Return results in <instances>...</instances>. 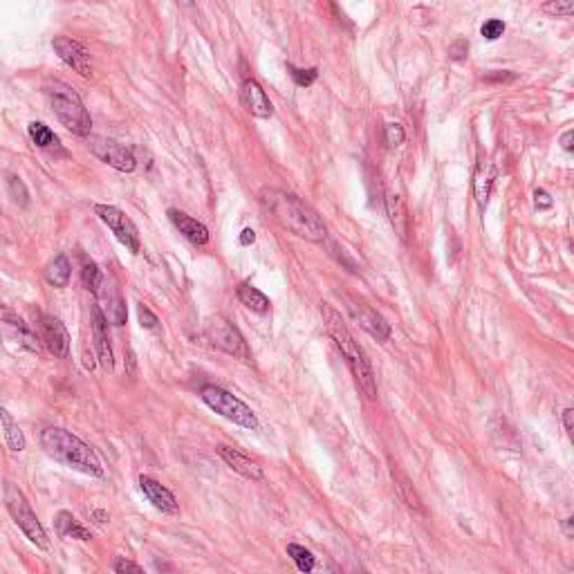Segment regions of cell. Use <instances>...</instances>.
Masks as SVG:
<instances>
[{"label":"cell","instance_id":"6da1fadb","mask_svg":"<svg viewBox=\"0 0 574 574\" xmlns=\"http://www.w3.org/2000/svg\"><path fill=\"white\" fill-rule=\"evenodd\" d=\"M263 204L269 209V213L274 216V220L285 227L287 232L296 234L312 243H321L328 236V229L319 218L315 209H310L303 200H299L296 195L278 191V189H267L263 191Z\"/></svg>","mask_w":574,"mask_h":574},{"label":"cell","instance_id":"7a4b0ae2","mask_svg":"<svg viewBox=\"0 0 574 574\" xmlns=\"http://www.w3.org/2000/svg\"><path fill=\"white\" fill-rule=\"evenodd\" d=\"M321 315H323V323H326V328H328V335L337 343V348L341 350L343 357H346V363L352 370V377L357 382L359 391L366 395L368 400H375L377 398V382H375L370 361L366 359V354H363V350L359 348V343L354 341V337L350 335V330L346 323H343L341 315L330 303H321Z\"/></svg>","mask_w":574,"mask_h":574},{"label":"cell","instance_id":"3957f363","mask_svg":"<svg viewBox=\"0 0 574 574\" xmlns=\"http://www.w3.org/2000/svg\"><path fill=\"white\" fill-rule=\"evenodd\" d=\"M40 444H43L45 453L50 458H54L56 462L66 465L70 469H77L81 474L103 478V467L99 462V455L95 453V448L83 442L81 437L72 435L70 431L50 426V429L40 433Z\"/></svg>","mask_w":574,"mask_h":574},{"label":"cell","instance_id":"277c9868","mask_svg":"<svg viewBox=\"0 0 574 574\" xmlns=\"http://www.w3.org/2000/svg\"><path fill=\"white\" fill-rule=\"evenodd\" d=\"M45 95L59 121L63 123L70 133L79 135V137H88L92 130V119L86 106H83L79 92L63 81H50L45 86Z\"/></svg>","mask_w":574,"mask_h":574},{"label":"cell","instance_id":"5b68a950","mask_svg":"<svg viewBox=\"0 0 574 574\" xmlns=\"http://www.w3.org/2000/svg\"><path fill=\"white\" fill-rule=\"evenodd\" d=\"M5 507L9 511V516L14 518V523L23 529V534L34 543L36 547L40 550H47L50 547V541H47V534L43 525H40L38 516L34 514V509L29 507L25 494L20 492V489L14 485V483H7L5 485Z\"/></svg>","mask_w":574,"mask_h":574},{"label":"cell","instance_id":"8992f818","mask_svg":"<svg viewBox=\"0 0 574 574\" xmlns=\"http://www.w3.org/2000/svg\"><path fill=\"white\" fill-rule=\"evenodd\" d=\"M200 398L209 409L216 411L218 415L227 417L229 422H234V424L243 426V429H249V431L258 429L256 413L249 409L243 400H238L236 395L220 388V386H204V388L200 391Z\"/></svg>","mask_w":574,"mask_h":574},{"label":"cell","instance_id":"52a82bcc","mask_svg":"<svg viewBox=\"0 0 574 574\" xmlns=\"http://www.w3.org/2000/svg\"><path fill=\"white\" fill-rule=\"evenodd\" d=\"M206 337L216 348L232 354L234 359H240L245 363L252 361V350H249L245 337L225 317H211L206 321Z\"/></svg>","mask_w":574,"mask_h":574},{"label":"cell","instance_id":"ba28073f","mask_svg":"<svg viewBox=\"0 0 574 574\" xmlns=\"http://www.w3.org/2000/svg\"><path fill=\"white\" fill-rule=\"evenodd\" d=\"M95 213L101 218L103 225H108V229L123 247L130 249L133 254L139 252V232H137V227H135V222L126 213L119 211V209L112 206V204H97Z\"/></svg>","mask_w":574,"mask_h":574},{"label":"cell","instance_id":"9c48e42d","mask_svg":"<svg viewBox=\"0 0 574 574\" xmlns=\"http://www.w3.org/2000/svg\"><path fill=\"white\" fill-rule=\"evenodd\" d=\"M36 328H38V339L47 348V352L54 354L56 359H66L70 354V335L63 323L50 315H38Z\"/></svg>","mask_w":574,"mask_h":574},{"label":"cell","instance_id":"30bf717a","mask_svg":"<svg viewBox=\"0 0 574 574\" xmlns=\"http://www.w3.org/2000/svg\"><path fill=\"white\" fill-rule=\"evenodd\" d=\"M0 335L7 339V343H16V346L25 348L29 352L38 350L36 335L29 330L27 323L20 319L14 310L0 305Z\"/></svg>","mask_w":574,"mask_h":574},{"label":"cell","instance_id":"8fae6325","mask_svg":"<svg viewBox=\"0 0 574 574\" xmlns=\"http://www.w3.org/2000/svg\"><path fill=\"white\" fill-rule=\"evenodd\" d=\"M90 149L101 162H106L108 166H112V169H117L121 173H130V171H135V166H137V160H135L133 151L114 139L95 137L90 142Z\"/></svg>","mask_w":574,"mask_h":574},{"label":"cell","instance_id":"7c38bea8","mask_svg":"<svg viewBox=\"0 0 574 574\" xmlns=\"http://www.w3.org/2000/svg\"><path fill=\"white\" fill-rule=\"evenodd\" d=\"M52 47H54L59 59L63 61L66 66H70L75 72H79L81 77H86V79L92 77V56H90V52L79 43V40L68 38V36H56L54 40H52Z\"/></svg>","mask_w":574,"mask_h":574},{"label":"cell","instance_id":"4fadbf2b","mask_svg":"<svg viewBox=\"0 0 574 574\" xmlns=\"http://www.w3.org/2000/svg\"><path fill=\"white\" fill-rule=\"evenodd\" d=\"M95 296L99 301L97 308L101 310V315L106 317L108 323H112V326H123L126 323V303H123L121 292L114 280L103 276V283Z\"/></svg>","mask_w":574,"mask_h":574},{"label":"cell","instance_id":"5bb4252c","mask_svg":"<svg viewBox=\"0 0 574 574\" xmlns=\"http://www.w3.org/2000/svg\"><path fill=\"white\" fill-rule=\"evenodd\" d=\"M92 339H95V350L97 359L103 366V370L112 372L114 368V354L110 346V332H108V321L101 315L99 308H92Z\"/></svg>","mask_w":574,"mask_h":574},{"label":"cell","instance_id":"9a60e30c","mask_svg":"<svg viewBox=\"0 0 574 574\" xmlns=\"http://www.w3.org/2000/svg\"><path fill=\"white\" fill-rule=\"evenodd\" d=\"M350 312H352V317L357 319L359 326L366 330L370 337H375L377 341H388L391 326L386 323V319L379 315L377 310H372L366 303H354V301H350Z\"/></svg>","mask_w":574,"mask_h":574},{"label":"cell","instance_id":"2e32d148","mask_svg":"<svg viewBox=\"0 0 574 574\" xmlns=\"http://www.w3.org/2000/svg\"><path fill=\"white\" fill-rule=\"evenodd\" d=\"M139 487H142L144 496L149 498V503H153L155 509L164 511V514H177V511H180V505H177L175 496L162 483H158L155 478L142 476L139 478Z\"/></svg>","mask_w":574,"mask_h":574},{"label":"cell","instance_id":"e0dca14e","mask_svg":"<svg viewBox=\"0 0 574 574\" xmlns=\"http://www.w3.org/2000/svg\"><path fill=\"white\" fill-rule=\"evenodd\" d=\"M218 453H220V458L222 460L234 469L236 474H240L243 478H247V480H263V469H260L252 458H247L245 453H240V451H236V448H232V446H225V444H220L218 446Z\"/></svg>","mask_w":574,"mask_h":574},{"label":"cell","instance_id":"ac0fdd59","mask_svg":"<svg viewBox=\"0 0 574 574\" xmlns=\"http://www.w3.org/2000/svg\"><path fill=\"white\" fill-rule=\"evenodd\" d=\"M243 97H245V103H247V108L249 112L254 114V117L258 119H267L271 117V112H274V108H271V101L267 97V92L263 90V86L256 81V79H247L245 81V86H243Z\"/></svg>","mask_w":574,"mask_h":574},{"label":"cell","instance_id":"d6986e66","mask_svg":"<svg viewBox=\"0 0 574 574\" xmlns=\"http://www.w3.org/2000/svg\"><path fill=\"white\" fill-rule=\"evenodd\" d=\"M169 218H171V222L180 229V234L189 240V243L193 245H206L209 243V229L202 225V222H197L195 218L191 216H186L182 211H177V209H171L169 211Z\"/></svg>","mask_w":574,"mask_h":574},{"label":"cell","instance_id":"ffe728a7","mask_svg":"<svg viewBox=\"0 0 574 574\" xmlns=\"http://www.w3.org/2000/svg\"><path fill=\"white\" fill-rule=\"evenodd\" d=\"M496 180V169L492 160H480L478 169L474 173V193L480 206H485L489 200V193H492V186Z\"/></svg>","mask_w":574,"mask_h":574},{"label":"cell","instance_id":"44dd1931","mask_svg":"<svg viewBox=\"0 0 574 574\" xmlns=\"http://www.w3.org/2000/svg\"><path fill=\"white\" fill-rule=\"evenodd\" d=\"M386 213H388L391 225L395 227V234H400V238L406 240V234H409V211H406V202L400 193H386Z\"/></svg>","mask_w":574,"mask_h":574},{"label":"cell","instance_id":"7402d4cb","mask_svg":"<svg viewBox=\"0 0 574 574\" xmlns=\"http://www.w3.org/2000/svg\"><path fill=\"white\" fill-rule=\"evenodd\" d=\"M54 525H56V531L59 536H72V538H79V541H90L92 534L88 527H83L79 520L70 514V511H59L56 518H54Z\"/></svg>","mask_w":574,"mask_h":574},{"label":"cell","instance_id":"603a6c76","mask_svg":"<svg viewBox=\"0 0 574 574\" xmlns=\"http://www.w3.org/2000/svg\"><path fill=\"white\" fill-rule=\"evenodd\" d=\"M0 424H3V429H5L7 446L12 448L14 453L23 451L25 448V435H23V431H20V426L16 424V420L12 417V413H9L5 406H0Z\"/></svg>","mask_w":574,"mask_h":574},{"label":"cell","instance_id":"cb8c5ba5","mask_svg":"<svg viewBox=\"0 0 574 574\" xmlns=\"http://www.w3.org/2000/svg\"><path fill=\"white\" fill-rule=\"evenodd\" d=\"M238 299H240V303H243L245 308H249L252 312H258V315H265V312L269 310V299L263 294L260 289H256L254 285H249V283H243L238 287Z\"/></svg>","mask_w":574,"mask_h":574},{"label":"cell","instance_id":"d4e9b609","mask_svg":"<svg viewBox=\"0 0 574 574\" xmlns=\"http://www.w3.org/2000/svg\"><path fill=\"white\" fill-rule=\"evenodd\" d=\"M70 276H72V267H70V260L66 256H56L52 263L45 267V278L50 285L54 287H66L70 283Z\"/></svg>","mask_w":574,"mask_h":574},{"label":"cell","instance_id":"484cf974","mask_svg":"<svg viewBox=\"0 0 574 574\" xmlns=\"http://www.w3.org/2000/svg\"><path fill=\"white\" fill-rule=\"evenodd\" d=\"M27 133H29V137H32V142L38 146V149H56V146H59V137L45 126V123H40V121H32V123H29Z\"/></svg>","mask_w":574,"mask_h":574},{"label":"cell","instance_id":"4316f807","mask_svg":"<svg viewBox=\"0 0 574 574\" xmlns=\"http://www.w3.org/2000/svg\"><path fill=\"white\" fill-rule=\"evenodd\" d=\"M287 554L292 557V561L296 563V568L303 572V574H310L312 570H315V557H312V552L305 550L303 545L289 543V545H287Z\"/></svg>","mask_w":574,"mask_h":574},{"label":"cell","instance_id":"83f0119b","mask_svg":"<svg viewBox=\"0 0 574 574\" xmlns=\"http://www.w3.org/2000/svg\"><path fill=\"white\" fill-rule=\"evenodd\" d=\"M81 280H83V285L92 292V294H97V289L103 283V274L95 263H86L81 269Z\"/></svg>","mask_w":574,"mask_h":574},{"label":"cell","instance_id":"f1b7e54d","mask_svg":"<svg viewBox=\"0 0 574 574\" xmlns=\"http://www.w3.org/2000/svg\"><path fill=\"white\" fill-rule=\"evenodd\" d=\"M289 75H292V79H294L296 86H301V88H308V86H312V83H315V81L319 79L317 68L299 70V68H292V66H289Z\"/></svg>","mask_w":574,"mask_h":574},{"label":"cell","instance_id":"f546056e","mask_svg":"<svg viewBox=\"0 0 574 574\" xmlns=\"http://www.w3.org/2000/svg\"><path fill=\"white\" fill-rule=\"evenodd\" d=\"M480 34H483L487 40H498L500 36L505 34V23L503 20H498V18L487 20V23L480 27Z\"/></svg>","mask_w":574,"mask_h":574},{"label":"cell","instance_id":"4dcf8cb0","mask_svg":"<svg viewBox=\"0 0 574 574\" xmlns=\"http://www.w3.org/2000/svg\"><path fill=\"white\" fill-rule=\"evenodd\" d=\"M9 193H12V197L20 206L27 204V197L29 195H27V189H25V184H23V180H20V177H16V175L9 177Z\"/></svg>","mask_w":574,"mask_h":574},{"label":"cell","instance_id":"1f68e13d","mask_svg":"<svg viewBox=\"0 0 574 574\" xmlns=\"http://www.w3.org/2000/svg\"><path fill=\"white\" fill-rule=\"evenodd\" d=\"M547 14H554V16H572L574 14V3L572 0H557V3H545L543 5Z\"/></svg>","mask_w":574,"mask_h":574},{"label":"cell","instance_id":"d6a6232c","mask_svg":"<svg viewBox=\"0 0 574 574\" xmlns=\"http://www.w3.org/2000/svg\"><path fill=\"white\" fill-rule=\"evenodd\" d=\"M384 135H386V144L388 146H400V144H404V137H406V133L400 123H388Z\"/></svg>","mask_w":574,"mask_h":574},{"label":"cell","instance_id":"836d02e7","mask_svg":"<svg viewBox=\"0 0 574 574\" xmlns=\"http://www.w3.org/2000/svg\"><path fill=\"white\" fill-rule=\"evenodd\" d=\"M114 572L117 574H146L137 563L128 561V559H117L114 561Z\"/></svg>","mask_w":574,"mask_h":574},{"label":"cell","instance_id":"e575fe53","mask_svg":"<svg viewBox=\"0 0 574 574\" xmlns=\"http://www.w3.org/2000/svg\"><path fill=\"white\" fill-rule=\"evenodd\" d=\"M467 54H469V43H467L465 38L455 40L453 45H448V56H451L453 61H462Z\"/></svg>","mask_w":574,"mask_h":574},{"label":"cell","instance_id":"d590c367","mask_svg":"<svg viewBox=\"0 0 574 574\" xmlns=\"http://www.w3.org/2000/svg\"><path fill=\"white\" fill-rule=\"evenodd\" d=\"M139 321H142V326L144 328H149V330H153V328H158V317L153 315V312L146 308V305H139Z\"/></svg>","mask_w":574,"mask_h":574},{"label":"cell","instance_id":"8d00e7d4","mask_svg":"<svg viewBox=\"0 0 574 574\" xmlns=\"http://www.w3.org/2000/svg\"><path fill=\"white\" fill-rule=\"evenodd\" d=\"M534 202H536L538 209H550L552 206V197H550V193L545 189H536L534 191Z\"/></svg>","mask_w":574,"mask_h":574},{"label":"cell","instance_id":"74e56055","mask_svg":"<svg viewBox=\"0 0 574 574\" xmlns=\"http://www.w3.org/2000/svg\"><path fill=\"white\" fill-rule=\"evenodd\" d=\"M563 426H566V433L572 437V433H574V411L572 409L563 411Z\"/></svg>","mask_w":574,"mask_h":574},{"label":"cell","instance_id":"f35d334b","mask_svg":"<svg viewBox=\"0 0 574 574\" xmlns=\"http://www.w3.org/2000/svg\"><path fill=\"white\" fill-rule=\"evenodd\" d=\"M256 240V234H254V229H243V234H240V245L243 247H247V245H252Z\"/></svg>","mask_w":574,"mask_h":574},{"label":"cell","instance_id":"ab89813d","mask_svg":"<svg viewBox=\"0 0 574 574\" xmlns=\"http://www.w3.org/2000/svg\"><path fill=\"white\" fill-rule=\"evenodd\" d=\"M92 518H95L99 525H106L108 520H110L108 511H103V509H95V511H92Z\"/></svg>","mask_w":574,"mask_h":574},{"label":"cell","instance_id":"60d3db41","mask_svg":"<svg viewBox=\"0 0 574 574\" xmlns=\"http://www.w3.org/2000/svg\"><path fill=\"white\" fill-rule=\"evenodd\" d=\"M572 142H574V133L572 130H566L563 133V137H561V146L566 151H572Z\"/></svg>","mask_w":574,"mask_h":574},{"label":"cell","instance_id":"b9f144b4","mask_svg":"<svg viewBox=\"0 0 574 574\" xmlns=\"http://www.w3.org/2000/svg\"><path fill=\"white\" fill-rule=\"evenodd\" d=\"M485 79H489V81H492V79H496V81H505V79H509V81H511V79H514V75H487Z\"/></svg>","mask_w":574,"mask_h":574},{"label":"cell","instance_id":"7bdbcfd3","mask_svg":"<svg viewBox=\"0 0 574 574\" xmlns=\"http://www.w3.org/2000/svg\"><path fill=\"white\" fill-rule=\"evenodd\" d=\"M566 534L572 536V518H566Z\"/></svg>","mask_w":574,"mask_h":574}]
</instances>
